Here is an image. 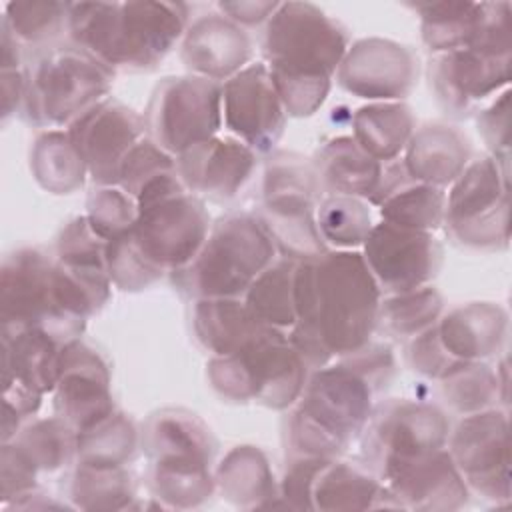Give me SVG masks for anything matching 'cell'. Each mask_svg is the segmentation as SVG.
Here are the masks:
<instances>
[{
    "label": "cell",
    "mask_w": 512,
    "mask_h": 512,
    "mask_svg": "<svg viewBox=\"0 0 512 512\" xmlns=\"http://www.w3.org/2000/svg\"><path fill=\"white\" fill-rule=\"evenodd\" d=\"M382 290L362 252L334 250L296 266V322L290 344L310 370L348 356L370 342L378 326Z\"/></svg>",
    "instance_id": "obj_1"
},
{
    "label": "cell",
    "mask_w": 512,
    "mask_h": 512,
    "mask_svg": "<svg viewBox=\"0 0 512 512\" xmlns=\"http://www.w3.org/2000/svg\"><path fill=\"white\" fill-rule=\"evenodd\" d=\"M392 374L390 350L370 342L338 364L316 368L288 418L290 458H338L364 432L374 412V394Z\"/></svg>",
    "instance_id": "obj_2"
},
{
    "label": "cell",
    "mask_w": 512,
    "mask_h": 512,
    "mask_svg": "<svg viewBox=\"0 0 512 512\" xmlns=\"http://www.w3.org/2000/svg\"><path fill=\"white\" fill-rule=\"evenodd\" d=\"M350 48L346 28L310 2H280L266 22L264 56L288 116H312Z\"/></svg>",
    "instance_id": "obj_3"
},
{
    "label": "cell",
    "mask_w": 512,
    "mask_h": 512,
    "mask_svg": "<svg viewBox=\"0 0 512 512\" xmlns=\"http://www.w3.org/2000/svg\"><path fill=\"white\" fill-rule=\"evenodd\" d=\"M188 28L182 2H68L72 44L108 68L150 70Z\"/></svg>",
    "instance_id": "obj_4"
},
{
    "label": "cell",
    "mask_w": 512,
    "mask_h": 512,
    "mask_svg": "<svg viewBox=\"0 0 512 512\" xmlns=\"http://www.w3.org/2000/svg\"><path fill=\"white\" fill-rule=\"evenodd\" d=\"M208 380L222 398L284 410L298 402L308 366L288 334L260 324L232 354L210 358Z\"/></svg>",
    "instance_id": "obj_5"
},
{
    "label": "cell",
    "mask_w": 512,
    "mask_h": 512,
    "mask_svg": "<svg viewBox=\"0 0 512 512\" xmlns=\"http://www.w3.org/2000/svg\"><path fill=\"white\" fill-rule=\"evenodd\" d=\"M276 260V244L260 218H220L188 266L174 272L182 292L200 298H238Z\"/></svg>",
    "instance_id": "obj_6"
},
{
    "label": "cell",
    "mask_w": 512,
    "mask_h": 512,
    "mask_svg": "<svg viewBox=\"0 0 512 512\" xmlns=\"http://www.w3.org/2000/svg\"><path fill=\"white\" fill-rule=\"evenodd\" d=\"M138 216L130 228L136 248L162 272L182 270L202 248L210 218L202 200L192 194L178 170L150 180L136 196Z\"/></svg>",
    "instance_id": "obj_7"
},
{
    "label": "cell",
    "mask_w": 512,
    "mask_h": 512,
    "mask_svg": "<svg viewBox=\"0 0 512 512\" xmlns=\"http://www.w3.org/2000/svg\"><path fill=\"white\" fill-rule=\"evenodd\" d=\"M114 70L78 46L52 48L26 66L24 118L42 128L72 124L108 98Z\"/></svg>",
    "instance_id": "obj_8"
},
{
    "label": "cell",
    "mask_w": 512,
    "mask_h": 512,
    "mask_svg": "<svg viewBox=\"0 0 512 512\" xmlns=\"http://www.w3.org/2000/svg\"><path fill=\"white\" fill-rule=\"evenodd\" d=\"M314 164L294 152H276L264 168L260 222L276 250L296 262L326 252L316 226L314 196L318 190Z\"/></svg>",
    "instance_id": "obj_9"
},
{
    "label": "cell",
    "mask_w": 512,
    "mask_h": 512,
    "mask_svg": "<svg viewBox=\"0 0 512 512\" xmlns=\"http://www.w3.org/2000/svg\"><path fill=\"white\" fill-rule=\"evenodd\" d=\"M2 330L40 328L60 344L80 338L86 320L72 316L58 292L56 260L38 248L6 256L0 280Z\"/></svg>",
    "instance_id": "obj_10"
},
{
    "label": "cell",
    "mask_w": 512,
    "mask_h": 512,
    "mask_svg": "<svg viewBox=\"0 0 512 512\" xmlns=\"http://www.w3.org/2000/svg\"><path fill=\"white\" fill-rule=\"evenodd\" d=\"M508 160L484 156L452 182L444 222L454 240L474 250H502L510 240Z\"/></svg>",
    "instance_id": "obj_11"
},
{
    "label": "cell",
    "mask_w": 512,
    "mask_h": 512,
    "mask_svg": "<svg viewBox=\"0 0 512 512\" xmlns=\"http://www.w3.org/2000/svg\"><path fill=\"white\" fill-rule=\"evenodd\" d=\"M144 124L170 156L218 134L222 126V84L200 76L164 78L152 92Z\"/></svg>",
    "instance_id": "obj_12"
},
{
    "label": "cell",
    "mask_w": 512,
    "mask_h": 512,
    "mask_svg": "<svg viewBox=\"0 0 512 512\" xmlns=\"http://www.w3.org/2000/svg\"><path fill=\"white\" fill-rule=\"evenodd\" d=\"M450 424L432 404L392 400L372 412L364 428V456L372 472L380 466L440 450L448 442Z\"/></svg>",
    "instance_id": "obj_13"
},
{
    "label": "cell",
    "mask_w": 512,
    "mask_h": 512,
    "mask_svg": "<svg viewBox=\"0 0 512 512\" xmlns=\"http://www.w3.org/2000/svg\"><path fill=\"white\" fill-rule=\"evenodd\" d=\"M362 256L380 290L398 294L428 286L442 264V246L432 232L382 220L366 236Z\"/></svg>",
    "instance_id": "obj_14"
},
{
    "label": "cell",
    "mask_w": 512,
    "mask_h": 512,
    "mask_svg": "<svg viewBox=\"0 0 512 512\" xmlns=\"http://www.w3.org/2000/svg\"><path fill=\"white\" fill-rule=\"evenodd\" d=\"M466 486L490 500L510 498L508 418L500 410L466 414L448 448Z\"/></svg>",
    "instance_id": "obj_15"
},
{
    "label": "cell",
    "mask_w": 512,
    "mask_h": 512,
    "mask_svg": "<svg viewBox=\"0 0 512 512\" xmlns=\"http://www.w3.org/2000/svg\"><path fill=\"white\" fill-rule=\"evenodd\" d=\"M286 116L266 64H248L222 84L224 124L250 150L270 152L284 132Z\"/></svg>",
    "instance_id": "obj_16"
},
{
    "label": "cell",
    "mask_w": 512,
    "mask_h": 512,
    "mask_svg": "<svg viewBox=\"0 0 512 512\" xmlns=\"http://www.w3.org/2000/svg\"><path fill=\"white\" fill-rule=\"evenodd\" d=\"M510 50L466 46L434 54L430 86L452 116H468L482 100L510 82Z\"/></svg>",
    "instance_id": "obj_17"
},
{
    "label": "cell",
    "mask_w": 512,
    "mask_h": 512,
    "mask_svg": "<svg viewBox=\"0 0 512 512\" xmlns=\"http://www.w3.org/2000/svg\"><path fill=\"white\" fill-rule=\"evenodd\" d=\"M66 132L92 180L100 186H118L122 160L144 138L146 124L132 108L108 96L76 118Z\"/></svg>",
    "instance_id": "obj_18"
},
{
    "label": "cell",
    "mask_w": 512,
    "mask_h": 512,
    "mask_svg": "<svg viewBox=\"0 0 512 512\" xmlns=\"http://www.w3.org/2000/svg\"><path fill=\"white\" fill-rule=\"evenodd\" d=\"M54 410L76 434L86 432L110 414V368L104 356L80 338L62 346L54 386Z\"/></svg>",
    "instance_id": "obj_19"
},
{
    "label": "cell",
    "mask_w": 512,
    "mask_h": 512,
    "mask_svg": "<svg viewBox=\"0 0 512 512\" xmlns=\"http://www.w3.org/2000/svg\"><path fill=\"white\" fill-rule=\"evenodd\" d=\"M338 84L372 102H398L418 80L416 54L394 40L362 38L354 42L336 70Z\"/></svg>",
    "instance_id": "obj_20"
},
{
    "label": "cell",
    "mask_w": 512,
    "mask_h": 512,
    "mask_svg": "<svg viewBox=\"0 0 512 512\" xmlns=\"http://www.w3.org/2000/svg\"><path fill=\"white\" fill-rule=\"evenodd\" d=\"M374 474L402 508L452 510L468 496V486L446 448L388 462Z\"/></svg>",
    "instance_id": "obj_21"
},
{
    "label": "cell",
    "mask_w": 512,
    "mask_h": 512,
    "mask_svg": "<svg viewBox=\"0 0 512 512\" xmlns=\"http://www.w3.org/2000/svg\"><path fill=\"white\" fill-rule=\"evenodd\" d=\"M176 170L192 194L212 200L236 196L256 170V152L234 136H212L184 150Z\"/></svg>",
    "instance_id": "obj_22"
},
{
    "label": "cell",
    "mask_w": 512,
    "mask_h": 512,
    "mask_svg": "<svg viewBox=\"0 0 512 512\" xmlns=\"http://www.w3.org/2000/svg\"><path fill=\"white\" fill-rule=\"evenodd\" d=\"M250 56V36L224 14L200 16L186 28L182 38L180 58L184 66L194 76L218 84L246 68Z\"/></svg>",
    "instance_id": "obj_23"
},
{
    "label": "cell",
    "mask_w": 512,
    "mask_h": 512,
    "mask_svg": "<svg viewBox=\"0 0 512 512\" xmlns=\"http://www.w3.org/2000/svg\"><path fill=\"white\" fill-rule=\"evenodd\" d=\"M62 346L40 328L2 330V384L44 396L58 378Z\"/></svg>",
    "instance_id": "obj_24"
},
{
    "label": "cell",
    "mask_w": 512,
    "mask_h": 512,
    "mask_svg": "<svg viewBox=\"0 0 512 512\" xmlns=\"http://www.w3.org/2000/svg\"><path fill=\"white\" fill-rule=\"evenodd\" d=\"M470 144L466 136L446 124H428L410 136L404 168L414 182L444 188L468 166Z\"/></svg>",
    "instance_id": "obj_25"
},
{
    "label": "cell",
    "mask_w": 512,
    "mask_h": 512,
    "mask_svg": "<svg viewBox=\"0 0 512 512\" xmlns=\"http://www.w3.org/2000/svg\"><path fill=\"white\" fill-rule=\"evenodd\" d=\"M436 328L444 348L456 360L480 362L500 350L508 330V314L492 302H470L448 312Z\"/></svg>",
    "instance_id": "obj_26"
},
{
    "label": "cell",
    "mask_w": 512,
    "mask_h": 512,
    "mask_svg": "<svg viewBox=\"0 0 512 512\" xmlns=\"http://www.w3.org/2000/svg\"><path fill=\"white\" fill-rule=\"evenodd\" d=\"M312 508L320 510H368L400 506L374 472L362 466L326 460L314 476L310 492Z\"/></svg>",
    "instance_id": "obj_27"
},
{
    "label": "cell",
    "mask_w": 512,
    "mask_h": 512,
    "mask_svg": "<svg viewBox=\"0 0 512 512\" xmlns=\"http://www.w3.org/2000/svg\"><path fill=\"white\" fill-rule=\"evenodd\" d=\"M386 162L364 152L352 136L332 138L314 160L318 186L330 194L370 198L378 190Z\"/></svg>",
    "instance_id": "obj_28"
},
{
    "label": "cell",
    "mask_w": 512,
    "mask_h": 512,
    "mask_svg": "<svg viewBox=\"0 0 512 512\" xmlns=\"http://www.w3.org/2000/svg\"><path fill=\"white\" fill-rule=\"evenodd\" d=\"M410 6L418 12L422 40L434 54L472 46L480 38L490 10V2H422Z\"/></svg>",
    "instance_id": "obj_29"
},
{
    "label": "cell",
    "mask_w": 512,
    "mask_h": 512,
    "mask_svg": "<svg viewBox=\"0 0 512 512\" xmlns=\"http://www.w3.org/2000/svg\"><path fill=\"white\" fill-rule=\"evenodd\" d=\"M414 134V114L402 102H372L352 116V138L378 162H392Z\"/></svg>",
    "instance_id": "obj_30"
},
{
    "label": "cell",
    "mask_w": 512,
    "mask_h": 512,
    "mask_svg": "<svg viewBox=\"0 0 512 512\" xmlns=\"http://www.w3.org/2000/svg\"><path fill=\"white\" fill-rule=\"evenodd\" d=\"M142 446L150 460L198 458L212 460L214 444L208 428L190 412H156L142 430Z\"/></svg>",
    "instance_id": "obj_31"
},
{
    "label": "cell",
    "mask_w": 512,
    "mask_h": 512,
    "mask_svg": "<svg viewBox=\"0 0 512 512\" xmlns=\"http://www.w3.org/2000/svg\"><path fill=\"white\" fill-rule=\"evenodd\" d=\"M260 322L238 298L194 300L192 328L198 342L214 356L232 354Z\"/></svg>",
    "instance_id": "obj_32"
},
{
    "label": "cell",
    "mask_w": 512,
    "mask_h": 512,
    "mask_svg": "<svg viewBox=\"0 0 512 512\" xmlns=\"http://www.w3.org/2000/svg\"><path fill=\"white\" fill-rule=\"evenodd\" d=\"M30 170L34 180L52 194L76 192L88 172L68 132L56 128L36 136L30 150Z\"/></svg>",
    "instance_id": "obj_33"
},
{
    "label": "cell",
    "mask_w": 512,
    "mask_h": 512,
    "mask_svg": "<svg viewBox=\"0 0 512 512\" xmlns=\"http://www.w3.org/2000/svg\"><path fill=\"white\" fill-rule=\"evenodd\" d=\"M296 266L298 262L292 258L274 260L246 290L244 304L260 324L280 330L294 326Z\"/></svg>",
    "instance_id": "obj_34"
},
{
    "label": "cell",
    "mask_w": 512,
    "mask_h": 512,
    "mask_svg": "<svg viewBox=\"0 0 512 512\" xmlns=\"http://www.w3.org/2000/svg\"><path fill=\"white\" fill-rule=\"evenodd\" d=\"M216 484L222 496L238 506H258L274 496V476L266 456L254 446H236L226 454Z\"/></svg>",
    "instance_id": "obj_35"
},
{
    "label": "cell",
    "mask_w": 512,
    "mask_h": 512,
    "mask_svg": "<svg viewBox=\"0 0 512 512\" xmlns=\"http://www.w3.org/2000/svg\"><path fill=\"white\" fill-rule=\"evenodd\" d=\"M210 462L196 458L152 460L150 486L168 506L192 508L210 498L214 490Z\"/></svg>",
    "instance_id": "obj_36"
},
{
    "label": "cell",
    "mask_w": 512,
    "mask_h": 512,
    "mask_svg": "<svg viewBox=\"0 0 512 512\" xmlns=\"http://www.w3.org/2000/svg\"><path fill=\"white\" fill-rule=\"evenodd\" d=\"M12 442L36 472H56L76 456L78 434L58 416L26 424Z\"/></svg>",
    "instance_id": "obj_37"
},
{
    "label": "cell",
    "mask_w": 512,
    "mask_h": 512,
    "mask_svg": "<svg viewBox=\"0 0 512 512\" xmlns=\"http://www.w3.org/2000/svg\"><path fill=\"white\" fill-rule=\"evenodd\" d=\"M70 496L74 504L84 510H122L132 506L136 492L124 466L78 462Z\"/></svg>",
    "instance_id": "obj_38"
},
{
    "label": "cell",
    "mask_w": 512,
    "mask_h": 512,
    "mask_svg": "<svg viewBox=\"0 0 512 512\" xmlns=\"http://www.w3.org/2000/svg\"><path fill=\"white\" fill-rule=\"evenodd\" d=\"M444 300L432 286L386 294L380 300L378 324L394 338H414L438 324Z\"/></svg>",
    "instance_id": "obj_39"
},
{
    "label": "cell",
    "mask_w": 512,
    "mask_h": 512,
    "mask_svg": "<svg viewBox=\"0 0 512 512\" xmlns=\"http://www.w3.org/2000/svg\"><path fill=\"white\" fill-rule=\"evenodd\" d=\"M316 226L324 244H332L336 250H356L374 226L368 200L330 194L316 210Z\"/></svg>",
    "instance_id": "obj_40"
},
{
    "label": "cell",
    "mask_w": 512,
    "mask_h": 512,
    "mask_svg": "<svg viewBox=\"0 0 512 512\" xmlns=\"http://www.w3.org/2000/svg\"><path fill=\"white\" fill-rule=\"evenodd\" d=\"M378 206L384 222L432 232L444 222L446 194L442 188L430 184L408 182L384 198Z\"/></svg>",
    "instance_id": "obj_41"
},
{
    "label": "cell",
    "mask_w": 512,
    "mask_h": 512,
    "mask_svg": "<svg viewBox=\"0 0 512 512\" xmlns=\"http://www.w3.org/2000/svg\"><path fill=\"white\" fill-rule=\"evenodd\" d=\"M106 240L96 234L86 216L70 220L56 240V262L66 270L96 282H110L106 270Z\"/></svg>",
    "instance_id": "obj_42"
},
{
    "label": "cell",
    "mask_w": 512,
    "mask_h": 512,
    "mask_svg": "<svg viewBox=\"0 0 512 512\" xmlns=\"http://www.w3.org/2000/svg\"><path fill=\"white\" fill-rule=\"evenodd\" d=\"M442 396L446 404L458 414H474L488 410L500 396L504 386L490 366L482 362H458L442 380ZM506 388V386H504Z\"/></svg>",
    "instance_id": "obj_43"
},
{
    "label": "cell",
    "mask_w": 512,
    "mask_h": 512,
    "mask_svg": "<svg viewBox=\"0 0 512 512\" xmlns=\"http://www.w3.org/2000/svg\"><path fill=\"white\" fill-rule=\"evenodd\" d=\"M138 432L124 414H110L96 426L78 434L76 456L84 464L124 466L136 450Z\"/></svg>",
    "instance_id": "obj_44"
},
{
    "label": "cell",
    "mask_w": 512,
    "mask_h": 512,
    "mask_svg": "<svg viewBox=\"0 0 512 512\" xmlns=\"http://www.w3.org/2000/svg\"><path fill=\"white\" fill-rule=\"evenodd\" d=\"M2 24L20 44H44L68 28V2H8Z\"/></svg>",
    "instance_id": "obj_45"
},
{
    "label": "cell",
    "mask_w": 512,
    "mask_h": 512,
    "mask_svg": "<svg viewBox=\"0 0 512 512\" xmlns=\"http://www.w3.org/2000/svg\"><path fill=\"white\" fill-rule=\"evenodd\" d=\"M86 218L90 226L106 242L126 234L138 216L136 198L124 192L120 186H100L86 202Z\"/></svg>",
    "instance_id": "obj_46"
},
{
    "label": "cell",
    "mask_w": 512,
    "mask_h": 512,
    "mask_svg": "<svg viewBox=\"0 0 512 512\" xmlns=\"http://www.w3.org/2000/svg\"><path fill=\"white\" fill-rule=\"evenodd\" d=\"M106 270L120 290H144L164 274L136 248L130 230L106 244Z\"/></svg>",
    "instance_id": "obj_47"
},
{
    "label": "cell",
    "mask_w": 512,
    "mask_h": 512,
    "mask_svg": "<svg viewBox=\"0 0 512 512\" xmlns=\"http://www.w3.org/2000/svg\"><path fill=\"white\" fill-rule=\"evenodd\" d=\"M170 170H176V160L152 138H142L122 160L118 186L136 198L150 180Z\"/></svg>",
    "instance_id": "obj_48"
},
{
    "label": "cell",
    "mask_w": 512,
    "mask_h": 512,
    "mask_svg": "<svg viewBox=\"0 0 512 512\" xmlns=\"http://www.w3.org/2000/svg\"><path fill=\"white\" fill-rule=\"evenodd\" d=\"M406 358L408 364L420 372L422 376L428 378H438L442 380L458 362L442 344L440 336H438V328L436 324L424 332H420L418 336L410 338L408 348H406Z\"/></svg>",
    "instance_id": "obj_49"
},
{
    "label": "cell",
    "mask_w": 512,
    "mask_h": 512,
    "mask_svg": "<svg viewBox=\"0 0 512 512\" xmlns=\"http://www.w3.org/2000/svg\"><path fill=\"white\" fill-rule=\"evenodd\" d=\"M510 92L504 90L486 110L478 116V132L492 156L498 160H508L510 150V116H508Z\"/></svg>",
    "instance_id": "obj_50"
},
{
    "label": "cell",
    "mask_w": 512,
    "mask_h": 512,
    "mask_svg": "<svg viewBox=\"0 0 512 512\" xmlns=\"http://www.w3.org/2000/svg\"><path fill=\"white\" fill-rule=\"evenodd\" d=\"M38 472L22 456V452L12 444L4 442L2 446V500H16L22 494L36 490Z\"/></svg>",
    "instance_id": "obj_51"
},
{
    "label": "cell",
    "mask_w": 512,
    "mask_h": 512,
    "mask_svg": "<svg viewBox=\"0 0 512 512\" xmlns=\"http://www.w3.org/2000/svg\"><path fill=\"white\" fill-rule=\"evenodd\" d=\"M280 2H220L218 8L226 18L236 22L238 26H254L268 22Z\"/></svg>",
    "instance_id": "obj_52"
}]
</instances>
